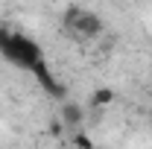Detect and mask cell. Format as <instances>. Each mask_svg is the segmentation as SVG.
Masks as SVG:
<instances>
[{
    "mask_svg": "<svg viewBox=\"0 0 152 149\" xmlns=\"http://www.w3.org/2000/svg\"><path fill=\"white\" fill-rule=\"evenodd\" d=\"M102 29H105L102 18L94 15V12H88V9H82V15L73 20V26H70L67 32H73V35H79V38H99Z\"/></svg>",
    "mask_w": 152,
    "mask_h": 149,
    "instance_id": "cell-3",
    "label": "cell"
},
{
    "mask_svg": "<svg viewBox=\"0 0 152 149\" xmlns=\"http://www.w3.org/2000/svg\"><path fill=\"white\" fill-rule=\"evenodd\" d=\"M58 117H61V123H64L67 129H79V126L85 123V108H82V105H76V102H67V99H64V102H61V114H58Z\"/></svg>",
    "mask_w": 152,
    "mask_h": 149,
    "instance_id": "cell-4",
    "label": "cell"
},
{
    "mask_svg": "<svg viewBox=\"0 0 152 149\" xmlns=\"http://www.w3.org/2000/svg\"><path fill=\"white\" fill-rule=\"evenodd\" d=\"M29 73L38 79V85H41L44 91L50 93L53 99H58V102H64V99H67V88H64V85L58 82L56 76H53V70L47 67V61H44V58H41V61H35V64L29 67Z\"/></svg>",
    "mask_w": 152,
    "mask_h": 149,
    "instance_id": "cell-2",
    "label": "cell"
},
{
    "mask_svg": "<svg viewBox=\"0 0 152 149\" xmlns=\"http://www.w3.org/2000/svg\"><path fill=\"white\" fill-rule=\"evenodd\" d=\"M0 56L6 58V61H12V64H18V67H23V70H29L35 61L44 58V50L38 47V41L20 35V32H12L9 41L0 47Z\"/></svg>",
    "mask_w": 152,
    "mask_h": 149,
    "instance_id": "cell-1",
    "label": "cell"
},
{
    "mask_svg": "<svg viewBox=\"0 0 152 149\" xmlns=\"http://www.w3.org/2000/svg\"><path fill=\"white\" fill-rule=\"evenodd\" d=\"M114 96H117V93H114L111 88H96V91L91 93L88 102H91V108H105V105H111V102H114Z\"/></svg>",
    "mask_w": 152,
    "mask_h": 149,
    "instance_id": "cell-5",
    "label": "cell"
},
{
    "mask_svg": "<svg viewBox=\"0 0 152 149\" xmlns=\"http://www.w3.org/2000/svg\"><path fill=\"white\" fill-rule=\"evenodd\" d=\"M67 129V126H64V123H61V117H58V120H50V126H47V134H50V137H61V131Z\"/></svg>",
    "mask_w": 152,
    "mask_h": 149,
    "instance_id": "cell-7",
    "label": "cell"
},
{
    "mask_svg": "<svg viewBox=\"0 0 152 149\" xmlns=\"http://www.w3.org/2000/svg\"><path fill=\"white\" fill-rule=\"evenodd\" d=\"M79 15H82V6L70 3V6L64 9V15H61V26H64V29H70V26H73V20L79 18Z\"/></svg>",
    "mask_w": 152,
    "mask_h": 149,
    "instance_id": "cell-6",
    "label": "cell"
},
{
    "mask_svg": "<svg viewBox=\"0 0 152 149\" xmlns=\"http://www.w3.org/2000/svg\"><path fill=\"white\" fill-rule=\"evenodd\" d=\"M73 146H82V149H94V140H91L88 134L76 131V134H73Z\"/></svg>",
    "mask_w": 152,
    "mask_h": 149,
    "instance_id": "cell-8",
    "label": "cell"
}]
</instances>
